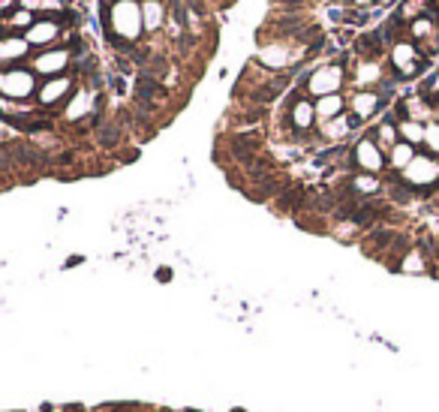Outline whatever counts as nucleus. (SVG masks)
Masks as SVG:
<instances>
[{
  "label": "nucleus",
  "mask_w": 439,
  "mask_h": 412,
  "mask_svg": "<svg viewBox=\"0 0 439 412\" xmlns=\"http://www.w3.org/2000/svg\"><path fill=\"white\" fill-rule=\"evenodd\" d=\"M105 30L121 52H132L145 34L142 24V0H112L105 6Z\"/></svg>",
  "instance_id": "nucleus-1"
},
{
  "label": "nucleus",
  "mask_w": 439,
  "mask_h": 412,
  "mask_svg": "<svg viewBox=\"0 0 439 412\" xmlns=\"http://www.w3.org/2000/svg\"><path fill=\"white\" fill-rule=\"evenodd\" d=\"M343 85H346L343 63H322V67H316L301 79V94L310 96V100H319V96H328V94H340Z\"/></svg>",
  "instance_id": "nucleus-2"
},
{
  "label": "nucleus",
  "mask_w": 439,
  "mask_h": 412,
  "mask_svg": "<svg viewBox=\"0 0 439 412\" xmlns=\"http://www.w3.org/2000/svg\"><path fill=\"white\" fill-rule=\"evenodd\" d=\"M37 90H39V76L28 67V63L0 70V96H3V100L30 103V100H37Z\"/></svg>",
  "instance_id": "nucleus-3"
},
{
  "label": "nucleus",
  "mask_w": 439,
  "mask_h": 412,
  "mask_svg": "<svg viewBox=\"0 0 439 412\" xmlns=\"http://www.w3.org/2000/svg\"><path fill=\"white\" fill-rule=\"evenodd\" d=\"M76 52H72V45H54V48H45V52H37L28 61V67L37 72L39 81L43 79H54V76H66V72H72L76 67Z\"/></svg>",
  "instance_id": "nucleus-4"
},
{
  "label": "nucleus",
  "mask_w": 439,
  "mask_h": 412,
  "mask_svg": "<svg viewBox=\"0 0 439 412\" xmlns=\"http://www.w3.org/2000/svg\"><path fill=\"white\" fill-rule=\"evenodd\" d=\"M99 112H103V105H99V87L79 85L76 94L63 105V121L66 123H94L99 118Z\"/></svg>",
  "instance_id": "nucleus-5"
},
{
  "label": "nucleus",
  "mask_w": 439,
  "mask_h": 412,
  "mask_svg": "<svg viewBox=\"0 0 439 412\" xmlns=\"http://www.w3.org/2000/svg\"><path fill=\"white\" fill-rule=\"evenodd\" d=\"M79 87V79L72 76V72H66V76H54V79H43L39 81V90H37V103L43 112L48 109H57V105H66L72 94H76Z\"/></svg>",
  "instance_id": "nucleus-6"
},
{
  "label": "nucleus",
  "mask_w": 439,
  "mask_h": 412,
  "mask_svg": "<svg viewBox=\"0 0 439 412\" xmlns=\"http://www.w3.org/2000/svg\"><path fill=\"white\" fill-rule=\"evenodd\" d=\"M30 48H37V52H45V48H54L61 45L66 39V30H63V15L61 19H52V15H39L37 21L30 24V30L24 34Z\"/></svg>",
  "instance_id": "nucleus-7"
},
{
  "label": "nucleus",
  "mask_w": 439,
  "mask_h": 412,
  "mask_svg": "<svg viewBox=\"0 0 439 412\" xmlns=\"http://www.w3.org/2000/svg\"><path fill=\"white\" fill-rule=\"evenodd\" d=\"M349 156H352V166L358 169V172H367V175H379V172L388 166L382 147L374 142V136L358 138V142H355V147L349 151Z\"/></svg>",
  "instance_id": "nucleus-8"
},
{
  "label": "nucleus",
  "mask_w": 439,
  "mask_h": 412,
  "mask_svg": "<svg viewBox=\"0 0 439 412\" xmlns=\"http://www.w3.org/2000/svg\"><path fill=\"white\" fill-rule=\"evenodd\" d=\"M391 70H394L400 79L418 76V72L425 70V54L418 52L416 43H409V39H400V43H394V48H391Z\"/></svg>",
  "instance_id": "nucleus-9"
},
{
  "label": "nucleus",
  "mask_w": 439,
  "mask_h": 412,
  "mask_svg": "<svg viewBox=\"0 0 439 412\" xmlns=\"http://www.w3.org/2000/svg\"><path fill=\"white\" fill-rule=\"evenodd\" d=\"M286 118H289V127H292V138H304L307 133H313V127H316V105H313L310 96H304V94H298L292 103H289V112H286Z\"/></svg>",
  "instance_id": "nucleus-10"
},
{
  "label": "nucleus",
  "mask_w": 439,
  "mask_h": 412,
  "mask_svg": "<svg viewBox=\"0 0 439 412\" xmlns=\"http://www.w3.org/2000/svg\"><path fill=\"white\" fill-rule=\"evenodd\" d=\"M33 57V48L21 34H0V70L21 67Z\"/></svg>",
  "instance_id": "nucleus-11"
},
{
  "label": "nucleus",
  "mask_w": 439,
  "mask_h": 412,
  "mask_svg": "<svg viewBox=\"0 0 439 412\" xmlns=\"http://www.w3.org/2000/svg\"><path fill=\"white\" fill-rule=\"evenodd\" d=\"M403 184L407 187H430V184H439V160L433 156H416L407 169H403Z\"/></svg>",
  "instance_id": "nucleus-12"
},
{
  "label": "nucleus",
  "mask_w": 439,
  "mask_h": 412,
  "mask_svg": "<svg viewBox=\"0 0 439 412\" xmlns=\"http://www.w3.org/2000/svg\"><path fill=\"white\" fill-rule=\"evenodd\" d=\"M382 103H385V96L379 94V90H370V87L367 90H355L352 100H349V114L364 123V121H370L379 109H382Z\"/></svg>",
  "instance_id": "nucleus-13"
},
{
  "label": "nucleus",
  "mask_w": 439,
  "mask_h": 412,
  "mask_svg": "<svg viewBox=\"0 0 439 412\" xmlns=\"http://www.w3.org/2000/svg\"><path fill=\"white\" fill-rule=\"evenodd\" d=\"M169 21V6L165 0H142V24H145V34L156 37Z\"/></svg>",
  "instance_id": "nucleus-14"
},
{
  "label": "nucleus",
  "mask_w": 439,
  "mask_h": 412,
  "mask_svg": "<svg viewBox=\"0 0 439 412\" xmlns=\"http://www.w3.org/2000/svg\"><path fill=\"white\" fill-rule=\"evenodd\" d=\"M355 127H361V121L352 118V114L346 112V114H340V118H334V121L319 123V136L325 138V142H343V138L349 136Z\"/></svg>",
  "instance_id": "nucleus-15"
},
{
  "label": "nucleus",
  "mask_w": 439,
  "mask_h": 412,
  "mask_svg": "<svg viewBox=\"0 0 439 412\" xmlns=\"http://www.w3.org/2000/svg\"><path fill=\"white\" fill-rule=\"evenodd\" d=\"M313 105H316V121H319V123L334 121V118H340V114H346V100H343V94L319 96V100H313Z\"/></svg>",
  "instance_id": "nucleus-16"
},
{
  "label": "nucleus",
  "mask_w": 439,
  "mask_h": 412,
  "mask_svg": "<svg viewBox=\"0 0 439 412\" xmlns=\"http://www.w3.org/2000/svg\"><path fill=\"white\" fill-rule=\"evenodd\" d=\"M382 189V181L376 175H367V172H358V175L349 178V193L358 196V199H367V196H376Z\"/></svg>",
  "instance_id": "nucleus-17"
},
{
  "label": "nucleus",
  "mask_w": 439,
  "mask_h": 412,
  "mask_svg": "<svg viewBox=\"0 0 439 412\" xmlns=\"http://www.w3.org/2000/svg\"><path fill=\"white\" fill-rule=\"evenodd\" d=\"M385 160H388V166H391L394 172H403L412 160H416V147L407 145V142H397V145L391 147V151L385 154Z\"/></svg>",
  "instance_id": "nucleus-18"
},
{
  "label": "nucleus",
  "mask_w": 439,
  "mask_h": 412,
  "mask_svg": "<svg viewBox=\"0 0 439 412\" xmlns=\"http://www.w3.org/2000/svg\"><path fill=\"white\" fill-rule=\"evenodd\" d=\"M382 37H379V30H374V34H361L358 43H355V52H358L364 61H376L379 52H382Z\"/></svg>",
  "instance_id": "nucleus-19"
},
{
  "label": "nucleus",
  "mask_w": 439,
  "mask_h": 412,
  "mask_svg": "<svg viewBox=\"0 0 439 412\" xmlns=\"http://www.w3.org/2000/svg\"><path fill=\"white\" fill-rule=\"evenodd\" d=\"M400 109H403V118H409V121H418V123H425L430 118V105L425 96H409V100H403L400 103Z\"/></svg>",
  "instance_id": "nucleus-20"
},
{
  "label": "nucleus",
  "mask_w": 439,
  "mask_h": 412,
  "mask_svg": "<svg viewBox=\"0 0 439 412\" xmlns=\"http://www.w3.org/2000/svg\"><path fill=\"white\" fill-rule=\"evenodd\" d=\"M374 142H376L379 147H382V154H388L397 142H400V133H397V123H394V121H382V123H379V127L374 130Z\"/></svg>",
  "instance_id": "nucleus-21"
},
{
  "label": "nucleus",
  "mask_w": 439,
  "mask_h": 412,
  "mask_svg": "<svg viewBox=\"0 0 439 412\" xmlns=\"http://www.w3.org/2000/svg\"><path fill=\"white\" fill-rule=\"evenodd\" d=\"M397 133H400V142H407L412 147H418V145H425V123H418V121H400L397 123Z\"/></svg>",
  "instance_id": "nucleus-22"
},
{
  "label": "nucleus",
  "mask_w": 439,
  "mask_h": 412,
  "mask_svg": "<svg viewBox=\"0 0 439 412\" xmlns=\"http://www.w3.org/2000/svg\"><path fill=\"white\" fill-rule=\"evenodd\" d=\"M94 136H96L99 147H114V145H118V138H121V130L114 127V123H99Z\"/></svg>",
  "instance_id": "nucleus-23"
},
{
  "label": "nucleus",
  "mask_w": 439,
  "mask_h": 412,
  "mask_svg": "<svg viewBox=\"0 0 439 412\" xmlns=\"http://www.w3.org/2000/svg\"><path fill=\"white\" fill-rule=\"evenodd\" d=\"M397 268L407 271V274H421V271H425V259H421V253H418V250H409V253H407V259L397 262Z\"/></svg>",
  "instance_id": "nucleus-24"
},
{
  "label": "nucleus",
  "mask_w": 439,
  "mask_h": 412,
  "mask_svg": "<svg viewBox=\"0 0 439 412\" xmlns=\"http://www.w3.org/2000/svg\"><path fill=\"white\" fill-rule=\"evenodd\" d=\"M425 147L430 156H439V123H425Z\"/></svg>",
  "instance_id": "nucleus-25"
},
{
  "label": "nucleus",
  "mask_w": 439,
  "mask_h": 412,
  "mask_svg": "<svg viewBox=\"0 0 439 412\" xmlns=\"http://www.w3.org/2000/svg\"><path fill=\"white\" fill-rule=\"evenodd\" d=\"M19 6H21V10H28V12H33V15L43 12V0H19Z\"/></svg>",
  "instance_id": "nucleus-26"
},
{
  "label": "nucleus",
  "mask_w": 439,
  "mask_h": 412,
  "mask_svg": "<svg viewBox=\"0 0 439 412\" xmlns=\"http://www.w3.org/2000/svg\"><path fill=\"white\" fill-rule=\"evenodd\" d=\"M376 0H349V6H355V10H364V6H374Z\"/></svg>",
  "instance_id": "nucleus-27"
},
{
  "label": "nucleus",
  "mask_w": 439,
  "mask_h": 412,
  "mask_svg": "<svg viewBox=\"0 0 439 412\" xmlns=\"http://www.w3.org/2000/svg\"><path fill=\"white\" fill-rule=\"evenodd\" d=\"M156 277H160V280H172V271L169 268H160V274H156Z\"/></svg>",
  "instance_id": "nucleus-28"
}]
</instances>
